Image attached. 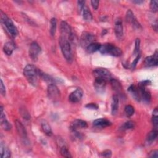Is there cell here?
<instances>
[{
    "label": "cell",
    "mask_w": 158,
    "mask_h": 158,
    "mask_svg": "<svg viewBox=\"0 0 158 158\" xmlns=\"http://www.w3.org/2000/svg\"><path fill=\"white\" fill-rule=\"evenodd\" d=\"M61 154L64 157H68V158L72 157V156L70 152L69 151L68 149L66 146H63L61 148Z\"/></svg>",
    "instance_id": "cell-33"
},
{
    "label": "cell",
    "mask_w": 158,
    "mask_h": 158,
    "mask_svg": "<svg viewBox=\"0 0 158 158\" xmlns=\"http://www.w3.org/2000/svg\"><path fill=\"white\" fill-rule=\"evenodd\" d=\"M83 18L86 21H91L93 19L92 14L88 8H85L83 11Z\"/></svg>",
    "instance_id": "cell-28"
},
{
    "label": "cell",
    "mask_w": 158,
    "mask_h": 158,
    "mask_svg": "<svg viewBox=\"0 0 158 158\" xmlns=\"http://www.w3.org/2000/svg\"><path fill=\"white\" fill-rule=\"evenodd\" d=\"M1 125L5 130L9 131L12 128L11 124L7 120L5 114L3 111V108L1 106Z\"/></svg>",
    "instance_id": "cell-16"
},
{
    "label": "cell",
    "mask_w": 158,
    "mask_h": 158,
    "mask_svg": "<svg viewBox=\"0 0 158 158\" xmlns=\"http://www.w3.org/2000/svg\"><path fill=\"white\" fill-rule=\"evenodd\" d=\"M101 45L98 43H92L87 48V51L88 53H93L98 51H99Z\"/></svg>",
    "instance_id": "cell-22"
},
{
    "label": "cell",
    "mask_w": 158,
    "mask_h": 158,
    "mask_svg": "<svg viewBox=\"0 0 158 158\" xmlns=\"http://www.w3.org/2000/svg\"><path fill=\"white\" fill-rule=\"evenodd\" d=\"M85 108L90 110H98L99 108V106L96 103H88L86 105Z\"/></svg>",
    "instance_id": "cell-37"
},
{
    "label": "cell",
    "mask_w": 158,
    "mask_h": 158,
    "mask_svg": "<svg viewBox=\"0 0 158 158\" xmlns=\"http://www.w3.org/2000/svg\"><path fill=\"white\" fill-rule=\"evenodd\" d=\"M51 26H50V34L51 35V36L53 37L55 34H56V27H57V20L56 19L53 17L52 18L51 20Z\"/></svg>",
    "instance_id": "cell-26"
},
{
    "label": "cell",
    "mask_w": 158,
    "mask_h": 158,
    "mask_svg": "<svg viewBox=\"0 0 158 158\" xmlns=\"http://www.w3.org/2000/svg\"><path fill=\"white\" fill-rule=\"evenodd\" d=\"M114 32L117 39H121L123 37V25L121 19L118 18L115 22Z\"/></svg>",
    "instance_id": "cell-12"
},
{
    "label": "cell",
    "mask_w": 158,
    "mask_h": 158,
    "mask_svg": "<svg viewBox=\"0 0 158 158\" xmlns=\"http://www.w3.org/2000/svg\"><path fill=\"white\" fill-rule=\"evenodd\" d=\"M2 21L12 37H16L19 34L18 30L11 19L6 14H3L2 15Z\"/></svg>",
    "instance_id": "cell-4"
},
{
    "label": "cell",
    "mask_w": 158,
    "mask_h": 158,
    "mask_svg": "<svg viewBox=\"0 0 158 158\" xmlns=\"http://www.w3.org/2000/svg\"><path fill=\"white\" fill-rule=\"evenodd\" d=\"M59 42L63 56L67 61H71L72 60V52L70 42L67 38L62 37L59 38Z\"/></svg>",
    "instance_id": "cell-3"
},
{
    "label": "cell",
    "mask_w": 158,
    "mask_h": 158,
    "mask_svg": "<svg viewBox=\"0 0 158 158\" xmlns=\"http://www.w3.org/2000/svg\"><path fill=\"white\" fill-rule=\"evenodd\" d=\"M138 88L140 92L141 99H143L145 102H149L151 98V95L150 92L145 88V87L142 86L140 84H138Z\"/></svg>",
    "instance_id": "cell-14"
},
{
    "label": "cell",
    "mask_w": 158,
    "mask_h": 158,
    "mask_svg": "<svg viewBox=\"0 0 158 158\" xmlns=\"http://www.w3.org/2000/svg\"><path fill=\"white\" fill-rule=\"evenodd\" d=\"M152 123L155 129L157 130L158 126V111L157 108H155L153 113L152 117Z\"/></svg>",
    "instance_id": "cell-29"
},
{
    "label": "cell",
    "mask_w": 158,
    "mask_h": 158,
    "mask_svg": "<svg viewBox=\"0 0 158 158\" xmlns=\"http://www.w3.org/2000/svg\"><path fill=\"white\" fill-rule=\"evenodd\" d=\"M14 49H15V45L14 43L11 41H9L5 43L3 47V51L5 52V53L8 56H11L13 54Z\"/></svg>",
    "instance_id": "cell-20"
},
{
    "label": "cell",
    "mask_w": 158,
    "mask_h": 158,
    "mask_svg": "<svg viewBox=\"0 0 158 158\" xmlns=\"http://www.w3.org/2000/svg\"><path fill=\"white\" fill-rule=\"evenodd\" d=\"M134 127H135V123L132 121L130 120L124 123L122 126V128L123 130H128V129L134 128Z\"/></svg>",
    "instance_id": "cell-32"
},
{
    "label": "cell",
    "mask_w": 158,
    "mask_h": 158,
    "mask_svg": "<svg viewBox=\"0 0 158 158\" xmlns=\"http://www.w3.org/2000/svg\"><path fill=\"white\" fill-rule=\"evenodd\" d=\"M158 3L157 1L153 0L150 2V8L153 13H156L158 9Z\"/></svg>",
    "instance_id": "cell-34"
},
{
    "label": "cell",
    "mask_w": 158,
    "mask_h": 158,
    "mask_svg": "<svg viewBox=\"0 0 158 158\" xmlns=\"http://www.w3.org/2000/svg\"><path fill=\"white\" fill-rule=\"evenodd\" d=\"M125 113L127 117H131L134 115L135 113L134 108L131 105H127L125 107Z\"/></svg>",
    "instance_id": "cell-31"
},
{
    "label": "cell",
    "mask_w": 158,
    "mask_h": 158,
    "mask_svg": "<svg viewBox=\"0 0 158 158\" xmlns=\"http://www.w3.org/2000/svg\"><path fill=\"white\" fill-rule=\"evenodd\" d=\"M93 126L97 128H105L111 125V122L106 119L100 118L95 120L93 122Z\"/></svg>",
    "instance_id": "cell-15"
},
{
    "label": "cell",
    "mask_w": 158,
    "mask_h": 158,
    "mask_svg": "<svg viewBox=\"0 0 158 158\" xmlns=\"http://www.w3.org/2000/svg\"><path fill=\"white\" fill-rule=\"evenodd\" d=\"M48 95L51 100L55 102L60 99L61 93L56 85L50 84L48 87Z\"/></svg>",
    "instance_id": "cell-6"
},
{
    "label": "cell",
    "mask_w": 158,
    "mask_h": 158,
    "mask_svg": "<svg viewBox=\"0 0 158 158\" xmlns=\"http://www.w3.org/2000/svg\"><path fill=\"white\" fill-rule=\"evenodd\" d=\"M2 158H9L11 156V151L5 145L2 144Z\"/></svg>",
    "instance_id": "cell-27"
},
{
    "label": "cell",
    "mask_w": 158,
    "mask_h": 158,
    "mask_svg": "<svg viewBox=\"0 0 158 158\" xmlns=\"http://www.w3.org/2000/svg\"><path fill=\"white\" fill-rule=\"evenodd\" d=\"M119 100L117 96H113L111 102V113L113 115H116L119 109Z\"/></svg>",
    "instance_id": "cell-21"
},
{
    "label": "cell",
    "mask_w": 158,
    "mask_h": 158,
    "mask_svg": "<svg viewBox=\"0 0 158 158\" xmlns=\"http://www.w3.org/2000/svg\"><path fill=\"white\" fill-rule=\"evenodd\" d=\"M16 127L17 128V131L19 135V136L22 138V139L25 140L27 139V134L24 126L23 124L19 120H16Z\"/></svg>",
    "instance_id": "cell-13"
},
{
    "label": "cell",
    "mask_w": 158,
    "mask_h": 158,
    "mask_svg": "<svg viewBox=\"0 0 158 158\" xmlns=\"http://www.w3.org/2000/svg\"><path fill=\"white\" fill-rule=\"evenodd\" d=\"M87 123L86 121L81 120V119H77L74 120L71 124V129L74 130H76L78 128H85L87 127Z\"/></svg>",
    "instance_id": "cell-19"
},
{
    "label": "cell",
    "mask_w": 158,
    "mask_h": 158,
    "mask_svg": "<svg viewBox=\"0 0 158 158\" xmlns=\"http://www.w3.org/2000/svg\"><path fill=\"white\" fill-rule=\"evenodd\" d=\"M110 82L112 88L114 90H115L116 92H117L118 93H121V92L122 90V87L119 81H117L116 79L111 78Z\"/></svg>",
    "instance_id": "cell-23"
},
{
    "label": "cell",
    "mask_w": 158,
    "mask_h": 158,
    "mask_svg": "<svg viewBox=\"0 0 158 158\" xmlns=\"http://www.w3.org/2000/svg\"><path fill=\"white\" fill-rule=\"evenodd\" d=\"M93 75L95 78H102L104 80L108 81H110L112 78L111 73L106 69L104 68H98L93 70Z\"/></svg>",
    "instance_id": "cell-7"
},
{
    "label": "cell",
    "mask_w": 158,
    "mask_h": 158,
    "mask_svg": "<svg viewBox=\"0 0 158 158\" xmlns=\"http://www.w3.org/2000/svg\"><path fill=\"white\" fill-rule=\"evenodd\" d=\"M128 91L135 100H137L138 101H140L141 100L140 92V90H139L138 87H137L135 85H131L128 88Z\"/></svg>",
    "instance_id": "cell-18"
},
{
    "label": "cell",
    "mask_w": 158,
    "mask_h": 158,
    "mask_svg": "<svg viewBox=\"0 0 158 158\" xmlns=\"http://www.w3.org/2000/svg\"><path fill=\"white\" fill-rule=\"evenodd\" d=\"M41 128L43 131H44V133L48 135V136H51L52 134V129L51 128V126L48 124V122H46V121L43 122L41 123Z\"/></svg>",
    "instance_id": "cell-24"
},
{
    "label": "cell",
    "mask_w": 158,
    "mask_h": 158,
    "mask_svg": "<svg viewBox=\"0 0 158 158\" xmlns=\"http://www.w3.org/2000/svg\"><path fill=\"white\" fill-rule=\"evenodd\" d=\"M101 156L104 157H111L112 156V151L109 149L105 150L101 153Z\"/></svg>",
    "instance_id": "cell-39"
},
{
    "label": "cell",
    "mask_w": 158,
    "mask_h": 158,
    "mask_svg": "<svg viewBox=\"0 0 158 158\" xmlns=\"http://www.w3.org/2000/svg\"><path fill=\"white\" fill-rule=\"evenodd\" d=\"M140 57H141L140 55H137V56L136 57V58L135 59V60L133 61L132 64H131V69H132V70H134V69H135V67H136V66H137V64L138 62L139 61V59H140Z\"/></svg>",
    "instance_id": "cell-38"
},
{
    "label": "cell",
    "mask_w": 158,
    "mask_h": 158,
    "mask_svg": "<svg viewBox=\"0 0 158 158\" xmlns=\"http://www.w3.org/2000/svg\"><path fill=\"white\" fill-rule=\"evenodd\" d=\"M85 3V1H78V2H77V4H78V9L79 13H81L82 11H84V9L85 8V7H84Z\"/></svg>",
    "instance_id": "cell-36"
},
{
    "label": "cell",
    "mask_w": 158,
    "mask_h": 158,
    "mask_svg": "<svg viewBox=\"0 0 158 158\" xmlns=\"http://www.w3.org/2000/svg\"><path fill=\"white\" fill-rule=\"evenodd\" d=\"M135 50H134V54L138 55L140 51V38H137L135 41Z\"/></svg>",
    "instance_id": "cell-35"
},
{
    "label": "cell",
    "mask_w": 158,
    "mask_h": 158,
    "mask_svg": "<svg viewBox=\"0 0 158 158\" xmlns=\"http://www.w3.org/2000/svg\"><path fill=\"white\" fill-rule=\"evenodd\" d=\"M99 51L102 55H109L115 57H119L122 55L121 49L111 43H105L101 45Z\"/></svg>",
    "instance_id": "cell-2"
},
{
    "label": "cell",
    "mask_w": 158,
    "mask_h": 158,
    "mask_svg": "<svg viewBox=\"0 0 158 158\" xmlns=\"http://www.w3.org/2000/svg\"><path fill=\"white\" fill-rule=\"evenodd\" d=\"M151 84V81H145L141 83H140L139 84H140L142 86H144V87H146V86H148L149 85H150Z\"/></svg>",
    "instance_id": "cell-43"
},
{
    "label": "cell",
    "mask_w": 158,
    "mask_h": 158,
    "mask_svg": "<svg viewBox=\"0 0 158 158\" xmlns=\"http://www.w3.org/2000/svg\"><path fill=\"white\" fill-rule=\"evenodd\" d=\"M126 20L128 22L132 23L135 20H137L136 17L134 16V14L130 9H128L126 14Z\"/></svg>",
    "instance_id": "cell-30"
},
{
    "label": "cell",
    "mask_w": 158,
    "mask_h": 158,
    "mask_svg": "<svg viewBox=\"0 0 158 158\" xmlns=\"http://www.w3.org/2000/svg\"><path fill=\"white\" fill-rule=\"evenodd\" d=\"M106 82H107V81L104 80V79L95 78L94 86H95L96 90L98 92H101L104 91L105 87H106Z\"/></svg>",
    "instance_id": "cell-17"
},
{
    "label": "cell",
    "mask_w": 158,
    "mask_h": 158,
    "mask_svg": "<svg viewBox=\"0 0 158 158\" xmlns=\"http://www.w3.org/2000/svg\"><path fill=\"white\" fill-rule=\"evenodd\" d=\"M158 64V57H157V51H156L153 56L146 57L144 61V64L146 67H154L156 66Z\"/></svg>",
    "instance_id": "cell-11"
},
{
    "label": "cell",
    "mask_w": 158,
    "mask_h": 158,
    "mask_svg": "<svg viewBox=\"0 0 158 158\" xmlns=\"http://www.w3.org/2000/svg\"><path fill=\"white\" fill-rule=\"evenodd\" d=\"M0 92H1L2 95L3 96H5L6 95V87L4 85V83L2 80H1V87H0Z\"/></svg>",
    "instance_id": "cell-40"
},
{
    "label": "cell",
    "mask_w": 158,
    "mask_h": 158,
    "mask_svg": "<svg viewBox=\"0 0 158 158\" xmlns=\"http://www.w3.org/2000/svg\"><path fill=\"white\" fill-rule=\"evenodd\" d=\"M41 52V48L37 42L34 41L31 43L29 48V56L34 61H36L38 59Z\"/></svg>",
    "instance_id": "cell-9"
},
{
    "label": "cell",
    "mask_w": 158,
    "mask_h": 158,
    "mask_svg": "<svg viewBox=\"0 0 158 158\" xmlns=\"http://www.w3.org/2000/svg\"><path fill=\"white\" fill-rule=\"evenodd\" d=\"M84 95V92L82 88H77L75 91L70 93L69 96V99L70 102L75 103L80 101Z\"/></svg>",
    "instance_id": "cell-10"
},
{
    "label": "cell",
    "mask_w": 158,
    "mask_h": 158,
    "mask_svg": "<svg viewBox=\"0 0 158 158\" xmlns=\"http://www.w3.org/2000/svg\"><path fill=\"white\" fill-rule=\"evenodd\" d=\"M23 75L27 81L32 85L35 86L38 82L39 69L32 64H28L23 69Z\"/></svg>",
    "instance_id": "cell-1"
},
{
    "label": "cell",
    "mask_w": 158,
    "mask_h": 158,
    "mask_svg": "<svg viewBox=\"0 0 158 158\" xmlns=\"http://www.w3.org/2000/svg\"><path fill=\"white\" fill-rule=\"evenodd\" d=\"M133 3L139 5V4H142V3H144V1H141V0H135V1H133Z\"/></svg>",
    "instance_id": "cell-44"
},
{
    "label": "cell",
    "mask_w": 158,
    "mask_h": 158,
    "mask_svg": "<svg viewBox=\"0 0 158 158\" xmlns=\"http://www.w3.org/2000/svg\"><path fill=\"white\" fill-rule=\"evenodd\" d=\"M149 157H158V151L157 150H153L151 151L148 155Z\"/></svg>",
    "instance_id": "cell-42"
},
{
    "label": "cell",
    "mask_w": 158,
    "mask_h": 158,
    "mask_svg": "<svg viewBox=\"0 0 158 158\" xmlns=\"http://www.w3.org/2000/svg\"><path fill=\"white\" fill-rule=\"evenodd\" d=\"M91 4H92V6L93 8V9L95 10H97L98 8V6H99V1H93H93L91 2Z\"/></svg>",
    "instance_id": "cell-41"
},
{
    "label": "cell",
    "mask_w": 158,
    "mask_h": 158,
    "mask_svg": "<svg viewBox=\"0 0 158 158\" xmlns=\"http://www.w3.org/2000/svg\"><path fill=\"white\" fill-rule=\"evenodd\" d=\"M61 29V34L62 37L66 38L69 40L70 42L73 41L74 40V35L72 32V29L70 25L65 21H62L60 25Z\"/></svg>",
    "instance_id": "cell-5"
},
{
    "label": "cell",
    "mask_w": 158,
    "mask_h": 158,
    "mask_svg": "<svg viewBox=\"0 0 158 158\" xmlns=\"http://www.w3.org/2000/svg\"><path fill=\"white\" fill-rule=\"evenodd\" d=\"M157 130L156 129H154L148 134L146 137V140L148 142L152 143L157 138Z\"/></svg>",
    "instance_id": "cell-25"
},
{
    "label": "cell",
    "mask_w": 158,
    "mask_h": 158,
    "mask_svg": "<svg viewBox=\"0 0 158 158\" xmlns=\"http://www.w3.org/2000/svg\"><path fill=\"white\" fill-rule=\"evenodd\" d=\"M95 40V37L93 34L88 32H84L82 33L81 37L80 43L83 48H87L88 45H90L92 43H94Z\"/></svg>",
    "instance_id": "cell-8"
}]
</instances>
